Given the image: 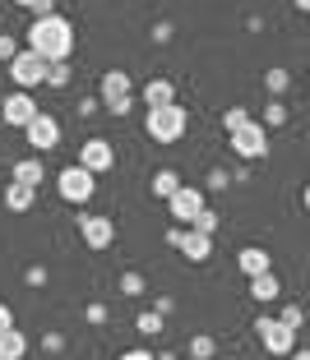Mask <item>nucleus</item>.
<instances>
[{
	"instance_id": "nucleus-1",
	"label": "nucleus",
	"mask_w": 310,
	"mask_h": 360,
	"mask_svg": "<svg viewBox=\"0 0 310 360\" xmlns=\"http://www.w3.org/2000/svg\"><path fill=\"white\" fill-rule=\"evenodd\" d=\"M28 46L42 60H70V51H75V23L61 19V14H32Z\"/></svg>"
},
{
	"instance_id": "nucleus-2",
	"label": "nucleus",
	"mask_w": 310,
	"mask_h": 360,
	"mask_svg": "<svg viewBox=\"0 0 310 360\" xmlns=\"http://www.w3.org/2000/svg\"><path fill=\"white\" fill-rule=\"evenodd\" d=\"M185 106L181 102H167V106H149V116H144V129H149L153 143H176L185 134Z\"/></svg>"
},
{
	"instance_id": "nucleus-3",
	"label": "nucleus",
	"mask_w": 310,
	"mask_h": 360,
	"mask_svg": "<svg viewBox=\"0 0 310 360\" xmlns=\"http://www.w3.org/2000/svg\"><path fill=\"white\" fill-rule=\"evenodd\" d=\"M10 79L19 88H37V84H46V60L32 46H19V51L10 56Z\"/></svg>"
},
{
	"instance_id": "nucleus-4",
	"label": "nucleus",
	"mask_w": 310,
	"mask_h": 360,
	"mask_svg": "<svg viewBox=\"0 0 310 360\" xmlns=\"http://www.w3.org/2000/svg\"><path fill=\"white\" fill-rule=\"evenodd\" d=\"M232 153L246 162H259L268 158V129L259 125V120H246L241 129H232Z\"/></svg>"
},
{
	"instance_id": "nucleus-5",
	"label": "nucleus",
	"mask_w": 310,
	"mask_h": 360,
	"mask_svg": "<svg viewBox=\"0 0 310 360\" xmlns=\"http://www.w3.org/2000/svg\"><path fill=\"white\" fill-rule=\"evenodd\" d=\"M255 338L264 342L268 356H292L297 347V328H287L283 319H255Z\"/></svg>"
},
{
	"instance_id": "nucleus-6",
	"label": "nucleus",
	"mask_w": 310,
	"mask_h": 360,
	"mask_svg": "<svg viewBox=\"0 0 310 360\" xmlns=\"http://www.w3.org/2000/svg\"><path fill=\"white\" fill-rule=\"evenodd\" d=\"M23 139L32 143V153H51L56 143H61V120L46 116V111H37V116L23 125Z\"/></svg>"
},
{
	"instance_id": "nucleus-7",
	"label": "nucleus",
	"mask_w": 310,
	"mask_h": 360,
	"mask_svg": "<svg viewBox=\"0 0 310 360\" xmlns=\"http://www.w3.org/2000/svg\"><path fill=\"white\" fill-rule=\"evenodd\" d=\"M56 185H61V199L65 203H88V199H93V171L79 167V162H75V167H65Z\"/></svg>"
},
{
	"instance_id": "nucleus-8",
	"label": "nucleus",
	"mask_w": 310,
	"mask_h": 360,
	"mask_svg": "<svg viewBox=\"0 0 310 360\" xmlns=\"http://www.w3.org/2000/svg\"><path fill=\"white\" fill-rule=\"evenodd\" d=\"M32 116H37V102H32L28 88H14V93L0 102V120H5V125H14V129H23Z\"/></svg>"
},
{
	"instance_id": "nucleus-9",
	"label": "nucleus",
	"mask_w": 310,
	"mask_h": 360,
	"mask_svg": "<svg viewBox=\"0 0 310 360\" xmlns=\"http://www.w3.org/2000/svg\"><path fill=\"white\" fill-rule=\"evenodd\" d=\"M79 167H88L93 176H102V171L116 167V148H111L107 139H88L84 148H79Z\"/></svg>"
},
{
	"instance_id": "nucleus-10",
	"label": "nucleus",
	"mask_w": 310,
	"mask_h": 360,
	"mask_svg": "<svg viewBox=\"0 0 310 360\" xmlns=\"http://www.w3.org/2000/svg\"><path fill=\"white\" fill-rule=\"evenodd\" d=\"M79 231H84L88 250H107V245L116 240V222H111V217H93V212L79 217Z\"/></svg>"
},
{
	"instance_id": "nucleus-11",
	"label": "nucleus",
	"mask_w": 310,
	"mask_h": 360,
	"mask_svg": "<svg viewBox=\"0 0 310 360\" xmlns=\"http://www.w3.org/2000/svg\"><path fill=\"white\" fill-rule=\"evenodd\" d=\"M167 208H171V217L181 226H190L194 217H199V208H204V190H190V185H181V190L167 199Z\"/></svg>"
},
{
	"instance_id": "nucleus-12",
	"label": "nucleus",
	"mask_w": 310,
	"mask_h": 360,
	"mask_svg": "<svg viewBox=\"0 0 310 360\" xmlns=\"http://www.w3.org/2000/svg\"><path fill=\"white\" fill-rule=\"evenodd\" d=\"M181 255L190 259V264H204V259L213 255V236H209V231H194V226H185V236H181Z\"/></svg>"
},
{
	"instance_id": "nucleus-13",
	"label": "nucleus",
	"mask_w": 310,
	"mask_h": 360,
	"mask_svg": "<svg viewBox=\"0 0 310 360\" xmlns=\"http://www.w3.org/2000/svg\"><path fill=\"white\" fill-rule=\"evenodd\" d=\"M278 296H283V286H278V277H273V268L250 277V300H255V305H273Z\"/></svg>"
},
{
	"instance_id": "nucleus-14",
	"label": "nucleus",
	"mask_w": 310,
	"mask_h": 360,
	"mask_svg": "<svg viewBox=\"0 0 310 360\" xmlns=\"http://www.w3.org/2000/svg\"><path fill=\"white\" fill-rule=\"evenodd\" d=\"M236 264H241V273H246V277H255V273H268L273 259H268V250H259V245H246V250L236 255Z\"/></svg>"
},
{
	"instance_id": "nucleus-15",
	"label": "nucleus",
	"mask_w": 310,
	"mask_h": 360,
	"mask_svg": "<svg viewBox=\"0 0 310 360\" xmlns=\"http://www.w3.org/2000/svg\"><path fill=\"white\" fill-rule=\"evenodd\" d=\"M14 180H19V185H28V190H37V185L46 180V167L37 158H19V162H14Z\"/></svg>"
},
{
	"instance_id": "nucleus-16",
	"label": "nucleus",
	"mask_w": 310,
	"mask_h": 360,
	"mask_svg": "<svg viewBox=\"0 0 310 360\" xmlns=\"http://www.w3.org/2000/svg\"><path fill=\"white\" fill-rule=\"evenodd\" d=\"M28 356V338L19 328H5L0 333V360H23Z\"/></svg>"
},
{
	"instance_id": "nucleus-17",
	"label": "nucleus",
	"mask_w": 310,
	"mask_h": 360,
	"mask_svg": "<svg viewBox=\"0 0 310 360\" xmlns=\"http://www.w3.org/2000/svg\"><path fill=\"white\" fill-rule=\"evenodd\" d=\"M167 102H176V88H171L167 79H149V84H144V111H149V106H167Z\"/></svg>"
},
{
	"instance_id": "nucleus-18",
	"label": "nucleus",
	"mask_w": 310,
	"mask_h": 360,
	"mask_svg": "<svg viewBox=\"0 0 310 360\" xmlns=\"http://www.w3.org/2000/svg\"><path fill=\"white\" fill-rule=\"evenodd\" d=\"M32 199H37V190H28V185H19V180H10V190H5V208H10V212H28Z\"/></svg>"
},
{
	"instance_id": "nucleus-19",
	"label": "nucleus",
	"mask_w": 310,
	"mask_h": 360,
	"mask_svg": "<svg viewBox=\"0 0 310 360\" xmlns=\"http://www.w3.org/2000/svg\"><path fill=\"white\" fill-rule=\"evenodd\" d=\"M162 323H167V314H158V309H140V314H135V328H140L144 338H158Z\"/></svg>"
},
{
	"instance_id": "nucleus-20",
	"label": "nucleus",
	"mask_w": 310,
	"mask_h": 360,
	"mask_svg": "<svg viewBox=\"0 0 310 360\" xmlns=\"http://www.w3.org/2000/svg\"><path fill=\"white\" fill-rule=\"evenodd\" d=\"M176 190H181V176H176V171H158V176H153V194H158L162 203H167Z\"/></svg>"
},
{
	"instance_id": "nucleus-21",
	"label": "nucleus",
	"mask_w": 310,
	"mask_h": 360,
	"mask_svg": "<svg viewBox=\"0 0 310 360\" xmlns=\"http://www.w3.org/2000/svg\"><path fill=\"white\" fill-rule=\"evenodd\" d=\"M120 93H130V75L125 70H107L102 75V97H120Z\"/></svg>"
},
{
	"instance_id": "nucleus-22",
	"label": "nucleus",
	"mask_w": 310,
	"mask_h": 360,
	"mask_svg": "<svg viewBox=\"0 0 310 360\" xmlns=\"http://www.w3.org/2000/svg\"><path fill=\"white\" fill-rule=\"evenodd\" d=\"M264 88H268V93H273V97H283V93H287V88H292V75H287V70H283V65H273V70H268V75H264Z\"/></svg>"
},
{
	"instance_id": "nucleus-23",
	"label": "nucleus",
	"mask_w": 310,
	"mask_h": 360,
	"mask_svg": "<svg viewBox=\"0 0 310 360\" xmlns=\"http://www.w3.org/2000/svg\"><path fill=\"white\" fill-rule=\"evenodd\" d=\"M46 84H51V88L70 84V60H46Z\"/></svg>"
},
{
	"instance_id": "nucleus-24",
	"label": "nucleus",
	"mask_w": 310,
	"mask_h": 360,
	"mask_svg": "<svg viewBox=\"0 0 310 360\" xmlns=\"http://www.w3.org/2000/svg\"><path fill=\"white\" fill-rule=\"evenodd\" d=\"M102 102H107V116H130V111H135V97H130V93H120V97H102Z\"/></svg>"
},
{
	"instance_id": "nucleus-25",
	"label": "nucleus",
	"mask_w": 310,
	"mask_h": 360,
	"mask_svg": "<svg viewBox=\"0 0 310 360\" xmlns=\"http://www.w3.org/2000/svg\"><path fill=\"white\" fill-rule=\"evenodd\" d=\"M259 125H264V129H268V125H287V106H283L278 97H273V102H268V111H264V120H259Z\"/></svg>"
},
{
	"instance_id": "nucleus-26",
	"label": "nucleus",
	"mask_w": 310,
	"mask_h": 360,
	"mask_svg": "<svg viewBox=\"0 0 310 360\" xmlns=\"http://www.w3.org/2000/svg\"><path fill=\"white\" fill-rule=\"evenodd\" d=\"M213 351H218L213 338H204V333H199V338H190V356L194 360H213Z\"/></svg>"
},
{
	"instance_id": "nucleus-27",
	"label": "nucleus",
	"mask_w": 310,
	"mask_h": 360,
	"mask_svg": "<svg viewBox=\"0 0 310 360\" xmlns=\"http://www.w3.org/2000/svg\"><path fill=\"white\" fill-rule=\"evenodd\" d=\"M190 226H194V231H209V236H213V231H218V212L209 208V203H204V208H199V217H194Z\"/></svg>"
},
{
	"instance_id": "nucleus-28",
	"label": "nucleus",
	"mask_w": 310,
	"mask_h": 360,
	"mask_svg": "<svg viewBox=\"0 0 310 360\" xmlns=\"http://www.w3.org/2000/svg\"><path fill=\"white\" fill-rule=\"evenodd\" d=\"M246 120H250V111H246V106H232V111H227V116H223V129H227V134H232V129H241V125H246Z\"/></svg>"
},
{
	"instance_id": "nucleus-29",
	"label": "nucleus",
	"mask_w": 310,
	"mask_h": 360,
	"mask_svg": "<svg viewBox=\"0 0 310 360\" xmlns=\"http://www.w3.org/2000/svg\"><path fill=\"white\" fill-rule=\"evenodd\" d=\"M283 323H287V328H301V323H306V314H301V305H283Z\"/></svg>"
},
{
	"instance_id": "nucleus-30",
	"label": "nucleus",
	"mask_w": 310,
	"mask_h": 360,
	"mask_svg": "<svg viewBox=\"0 0 310 360\" xmlns=\"http://www.w3.org/2000/svg\"><path fill=\"white\" fill-rule=\"evenodd\" d=\"M120 291H125V296H140V291H144V277L140 273H125V277H120Z\"/></svg>"
},
{
	"instance_id": "nucleus-31",
	"label": "nucleus",
	"mask_w": 310,
	"mask_h": 360,
	"mask_svg": "<svg viewBox=\"0 0 310 360\" xmlns=\"http://www.w3.org/2000/svg\"><path fill=\"white\" fill-rule=\"evenodd\" d=\"M14 51H19V46H14V37H5V32H0V60H10Z\"/></svg>"
},
{
	"instance_id": "nucleus-32",
	"label": "nucleus",
	"mask_w": 310,
	"mask_h": 360,
	"mask_svg": "<svg viewBox=\"0 0 310 360\" xmlns=\"http://www.w3.org/2000/svg\"><path fill=\"white\" fill-rule=\"evenodd\" d=\"M120 360H158V356H153L149 347H135V351H125V356H120Z\"/></svg>"
},
{
	"instance_id": "nucleus-33",
	"label": "nucleus",
	"mask_w": 310,
	"mask_h": 360,
	"mask_svg": "<svg viewBox=\"0 0 310 360\" xmlns=\"http://www.w3.org/2000/svg\"><path fill=\"white\" fill-rule=\"evenodd\" d=\"M84 314H88V323H107V309H102V305H88Z\"/></svg>"
},
{
	"instance_id": "nucleus-34",
	"label": "nucleus",
	"mask_w": 310,
	"mask_h": 360,
	"mask_svg": "<svg viewBox=\"0 0 310 360\" xmlns=\"http://www.w3.org/2000/svg\"><path fill=\"white\" fill-rule=\"evenodd\" d=\"M42 347H46V351H61V347H65V338H61V333H46Z\"/></svg>"
},
{
	"instance_id": "nucleus-35",
	"label": "nucleus",
	"mask_w": 310,
	"mask_h": 360,
	"mask_svg": "<svg viewBox=\"0 0 310 360\" xmlns=\"http://www.w3.org/2000/svg\"><path fill=\"white\" fill-rule=\"evenodd\" d=\"M32 14H56V0H32Z\"/></svg>"
},
{
	"instance_id": "nucleus-36",
	"label": "nucleus",
	"mask_w": 310,
	"mask_h": 360,
	"mask_svg": "<svg viewBox=\"0 0 310 360\" xmlns=\"http://www.w3.org/2000/svg\"><path fill=\"white\" fill-rule=\"evenodd\" d=\"M181 236H185V226L176 222V231H167V245H171V250H181Z\"/></svg>"
},
{
	"instance_id": "nucleus-37",
	"label": "nucleus",
	"mask_w": 310,
	"mask_h": 360,
	"mask_svg": "<svg viewBox=\"0 0 310 360\" xmlns=\"http://www.w3.org/2000/svg\"><path fill=\"white\" fill-rule=\"evenodd\" d=\"M5 328H14V314H10V305H0V333Z\"/></svg>"
},
{
	"instance_id": "nucleus-38",
	"label": "nucleus",
	"mask_w": 310,
	"mask_h": 360,
	"mask_svg": "<svg viewBox=\"0 0 310 360\" xmlns=\"http://www.w3.org/2000/svg\"><path fill=\"white\" fill-rule=\"evenodd\" d=\"M292 5H297V10H301V14L310 19V0H292Z\"/></svg>"
},
{
	"instance_id": "nucleus-39",
	"label": "nucleus",
	"mask_w": 310,
	"mask_h": 360,
	"mask_svg": "<svg viewBox=\"0 0 310 360\" xmlns=\"http://www.w3.org/2000/svg\"><path fill=\"white\" fill-rule=\"evenodd\" d=\"M292 360H310V351H297V347H292Z\"/></svg>"
},
{
	"instance_id": "nucleus-40",
	"label": "nucleus",
	"mask_w": 310,
	"mask_h": 360,
	"mask_svg": "<svg viewBox=\"0 0 310 360\" xmlns=\"http://www.w3.org/2000/svg\"><path fill=\"white\" fill-rule=\"evenodd\" d=\"M301 203H306V212H310V185H306V190H301Z\"/></svg>"
},
{
	"instance_id": "nucleus-41",
	"label": "nucleus",
	"mask_w": 310,
	"mask_h": 360,
	"mask_svg": "<svg viewBox=\"0 0 310 360\" xmlns=\"http://www.w3.org/2000/svg\"><path fill=\"white\" fill-rule=\"evenodd\" d=\"M14 5H23V10H32V0H14Z\"/></svg>"
},
{
	"instance_id": "nucleus-42",
	"label": "nucleus",
	"mask_w": 310,
	"mask_h": 360,
	"mask_svg": "<svg viewBox=\"0 0 310 360\" xmlns=\"http://www.w3.org/2000/svg\"><path fill=\"white\" fill-rule=\"evenodd\" d=\"M0 125H5V120H0Z\"/></svg>"
}]
</instances>
